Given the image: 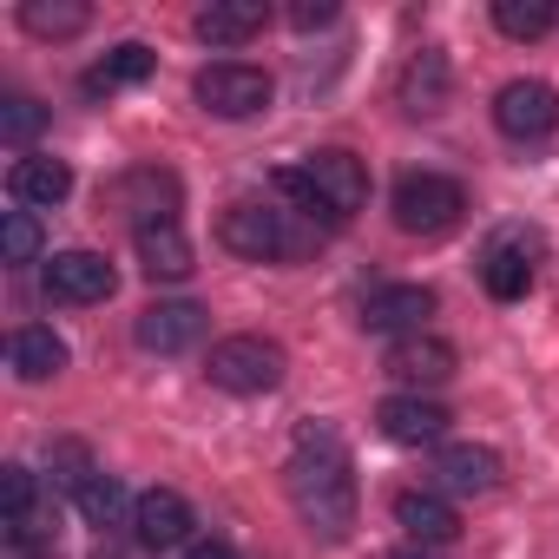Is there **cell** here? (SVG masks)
Segmentation results:
<instances>
[{
	"instance_id": "1",
	"label": "cell",
	"mask_w": 559,
	"mask_h": 559,
	"mask_svg": "<svg viewBox=\"0 0 559 559\" xmlns=\"http://www.w3.org/2000/svg\"><path fill=\"white\" fill-rule=\"evenodd\" d=\"M290 500L304 513L310 533L323 539H349L356 526V467H349V448L336 428H304L297 435V461H290Z\"/></svg>"
},
{
	"instance_id": "2",
	"label": "cell",
	"mask_w": 559,
	"mask_h": 559,
	"mask_svg": "<svg viewBox=\"0 0 559 559\" xmlns=\"http://www.w3.org/2000/svg\"><path fill=\"white\" fill-rule=\"evenodd\" d=\"M461 211H467V191L441 171H408L395 185V224L408 237H448L461 224Z\"/></svg>"
},
{
	"instance_id": "3",
	"label": "cell",
	"mask_w": 559,
	"mask_h": 559,
	"mask_svg": "<svg viewBox=\"0 0 559 559\" xmlns=\"http://www.w3.org/2000/svg\"><path fill=\"white\" fill-rule=\"evenodd\" d=\"M204 376L224 389V395H270L284 382V349L270 336H224L204 362Z\"/></svg>"
},
{
	"instance_id": "4",
	"label": "cell",
	"mask_w": 559,
	"mask_h": 559,
	"mask_svg": "<svg viewBox=\"0 0 559 559\" xmlns=\"http://www.w3.org/2000/svg\"><path fill=\"white\" fill-rule=\"evenodd\" d=\"M198 106L217 112V119H257L270 106V73L263 67H243V60H217L198 73Z\"/></svg>"
},
{
	"instance_id": "5",
	"label": "cell",
	"mask_w": 559,
	"mask_h": 559,
	"mask_svg": "<svg viewBox=\"0 0 559 559\" xmlns=\"http://www.w3.org/2000/svg\"><path fill=\"white\" fill-rule=\"evenodd\" d=\"M533 257H539V237L533 230H493L487 237V250H480V284H487L493 304H520L533 290V270H539Z\"/></svg>"
},
{
	"instance_id": "6",
	"label": "cell",
	"mask_w": 559,
	"mask_h": 559,
	"mask_svg": "<svg viewBox=\"0 0 559 559\" xmlns=\"http://www.w3.org/2000/svg\"><path fill=\"white\" fill-rule=\"evenodd\" d=\"M217 237H224V250H237V257H250V263H276V257H290V224H284V211L250 204V198L224 211Z\"/></svg>"
},
{
	"instance_id": "7",
	"label": "cell",
	"mask_w": 559,
	"mask_h": 559,
	"mask_svg": "<svg viewBox=\"0 0 559 559\" xmlns=\"http://www.w3.org/2000/svg\"><path fill=\"white\" fill-rule=\"evenodd\" d=\"M493 126L507 139H520V145H533V139H546L559 126V93L546 80H507L500 99H493Z\"/></svg>"
},
{
	"instance_id": "8",
	"label": "cell",
	"mask_w": 559,
	"mask_h": 559,
	"mask_svg": "<svg viewBox=\"0 0 559 559\" xmlns=\"http://www.w3.org/2000/svg\"><path fill=\"white\" fill-rule=\"evenodd\" d=\"M204 330H211V317H204V304H152V310H139V323H132V336H139V349H152V356H185V349H198L204 343Z\"/></svg>"
},
{
	"instance_id": "9",
	"label": "cell",
	"mask_w": 559,
	"mask_h": 559,
	"mask_svg": "<svg viewBox=\"0 0 559 559\" xmlns=\"http://www.w3.org/2000/svg\"><path fill=\"white\" fill-rule=\"evenodd\" d=\"M40 284H47L53 304H106L119 276H112V263H106L99 250H60V257L47 263Z\"/></svg>"
},
{
	"instance_id": "10",
	"label": "cell",
	"mask_w": 559,
	"mask_h": 559,
	"mask_svg": "<svg viewBox=\"0 0 559 559\" xmlns=\"http://www.w3.org/2000/svg\"><path fill=\"white\" fill-rule=\"evenodd\" d=\"M435 317V290H421V284H389V290H376V297H362V330L369 336H421V323Z\"/></svg>"
},
{
	"instance_id": "11",
	"label": "cell",
	"mask_w": 559,
	"mask_h": 559,
	"mask_svg": "<svg viewBox=\"0 0 559 559\" xmlns=\"http://www.w3.org/2000/svg\"><path fill=\"white\" fill-rule=\"evenodd\" d=\"M310 185L323 198V217H349L369 204V165L356 152H317L310 158Z\"/></svg>"
},
{
	"instance_id": "12",
	"label": "cell",
	"mask_w": 559,
	"mask_h": 559,
	"mask_svg": "<svg viewBox=\"0 0 559 559\" xmlns=\"http://www.w3.org/2000/svg\"><path fill=\"white\" fill-rule=\"evenodd\" d=\"M191 526H198V520H191V500L171 493V487H152V493H139V507H132V533H139L145 552H171V546H185Z\"/></svg>"
},
{
	"instance_id": "13",
	"label": "cell",
	"mask_w": 559,
	"mask_h": 559,
	"mask_svg": "<svg viewBox=\"0 0 559 559\" xmlns=\"http://www.w3.org/2000/svg\"><path fill=\"white\" fill-rule=\"evenodd\" d=\"M454 362H461V356H454V343H441V336H428V330H421V336L389 343V362H382V369L421 395V389H441V382L454 376Z\"/></svg>"
},
{
	"instance_id": "14",
	"label": "cell",
	"mask_w": 559,
	"mask_h": 559,
	"mask_svg": "<svg viewBox=\"0 0 559 559\" xmlns=\"http://www.w3.org/2000/svg\"><path fill=\"white\" fill-rule=\"evenodd\" d=\"M376 428H382L395 448H428V441L448 435V408L428 402V395H389V402L376 408Z\"/></svg>"
},
{
	"instance_id": "15",
	"label": "cell",
	"mask_w": 559,
	"mask_h": 559,
	"mask_svg": "<svg viewBox=\"0 0 559 559\" xmlns=\"http://www.w3.org/2000/svg\"><path fill=\"white\" fill-rule=\"evenodd\" d=\"M191 237L178 230V217H158V224H139V270L152 284H185L191 276Z\"/></svg>"
},
{
	"instance_id": "16",
	"label": "cell",
	"mask_w": 559,
	"mask_h": 559,
	"mask_svg": "<svg viewBox=\"0 0 559 559\" xmlns=\"http://www.w3.org/2000/svg\"><path fill=\"white\" fill-rule=\"evenodd\" d=\"M454 99V67H448V53H415L408 60V73H402V106L415 112V119H435L441 106Z\"/></svg>"
},
{
	"instance_id": "17",
	"label": "cell",
	"mask_w": 559,
	"mask_h": 559,
	"mask_svg": "<svg viewBox=\"0 0 559 559\" xmlns=\"http://www.w3.org/2000/svg\"><path fill=\"white\" fill-rule=\"evenodd\" d=\"M395 526H408L415 546H448L461 533V513L441 493H395Z\"/></svg>"
},
{
	"instance_id": "18",
	"label": "cell",
	"mask_w": 559,
	"mask_h": 559,
	"mask_svg": "<svg viewBox=\"0 0 559 559\" xmlns=\"http://www.w3.org/2000/svg\"><path fill=\"white\" fill-rule=\"evenodd\" d=\"M263 21H270L263 0H211V8H204L191 27H198L204 47H243L250 34H263Z\"/></svg>"
},
{
	"instance_id": "19",
	"label": "cell",
	"mask_w": 559,
	"mask_h": 559,
	"mask_svg": "<svg viewBox=\"0 0 559 559\" xmlns=\"http://www.w3.org/2000/svg\"><path fill=\"white\" fill-rule=\"evenodd\" d=\"M441 480L454 493H493L500 487V454L480 448V441H448L441 448Z\"/></svg>"
},
{
	"instance_id": "20",
	"label": "cell",
	"mask_w": 559,
	"mask_h": 559,
	"mask_svg": "<svg viewBox=\"0 0 559 559\" xmlns=\"http://www.w3.org/2000/svg\"><path fill=\"white\" fill-rule=\"evenodd\" d=\"M8 362H14V376H21V382H47V376H60V369H67V343H60L53 330L27 323V330H14V336H8Z\"/></svg>"
},
{
	"instance_id": "21",
	"label": "cell",
	"mask_w": 559,
	"mask_h": 559,
	"mask_svg": "<svg viewBox=\"0 0 559 559\" xmlns=\"http://www.w3.org/2000/svg\"><path fill=\"white\" fill-rule=\"evenodd\" d=\"M8 191H14V204H60L73 191V171H67V158H21L8 171Z\"/></svg>"
},
{
	"instance_id": "22",
	"label": "cell",
	"mask_w": 559,
	"mask_h": 559,
	"mask_svg": "<svg viewBox=\"0 0 559 559\" xmlns=\"http://www.w3.org/2000/svg\"><path fill=\"white\" fill-rule=\"evenodd\" d=\"M119 204L139 217V224H158V217H171V204H178V178L171 171H126L119 178Z\"/></svg>"
},
{
	"instance_id": "23",
	"label": "cell",
	"mask_w": 559,
	"mask_h": 559,
	"mask_svg": "<svg viewBox=\"0 0 559 559\" xmlns=\"http://www.w3.org/2000/svg\"><path fill=\"white\" fill-rule=\"evenodd\" d=\"M152 67H158V53H152V47H139V40H126V47H112V53H106V60H99L93 73H86V93L99 99V93H119V86H139V80H145Z\"/></svg>"
},
{
	"instance_id": "24",
	"label": "cell",
	"mask_w": 559,
	"mask_h": 559,
	"mask_svg": "<svg viewBox=\"0 0 559 559\" xmlns=\"http://www.w3.org/2000/svg\"><path fill=\"white\" fill-rule=\"evenodd\" d=\"M21 27L40 34V40H73V34L86 27V8H80V0H27V8H21Z\"/></svg>"
},
{
	"instance_id": "25",
	"label": "cell",
	"mask_w": 559,
	"mask_h": 559,
	"mask_svg": "<svg viewBox=\"0 0 559 559\" xmlns=\"http://www.w3.org/2000/svg\"><path fill=\"white\" fill-rule=\"evenodd\" d=\"M552 0H493V27L507 34V40H539V34H552Z\"/></svg>"
},
{
	"instance_id": "26",
	"label": "cell",
	"mask_w": 559,
	"mask_h": 559,
	"mask_svg": "<svg viewBox=\"0 0 559 559\" xmlns=\"http://www.w3.org/2000/svg\"><path fill=\"white\" fill-rule=\"evenodd\" d=\"M73 500H80L86 526H119V520H126V487H119L112 474H93V480H86Z\"/></svg>"
},
{
	"instance_id": "27",
	"label": "cell",
	"mask_w": 559,
	"mask_h": 559,
	"mask_svg": "<svg viewBox=\"0 0 559 559\" xmlns=\"http://www.w3.org/2000/svg\"><path fill=\"white\" fill-rule=\"evenodd\" d=\"M0 257H8V263H34V257H40V224H34V211H8V217H0Z\"/></svg>"
},
{
	"instance_id": "28",
	"label": "cell",
	"mask_w": 559,
	"mask_h": 559,
	"mask_svg": "<svg viewBox=\"0 0 559 559\" xmlns=\"http://www.w3.org/2000/svg\"><path fill=\"white\" fill-rule=\"evenodd\" d=\"M93 474H99V467H93V454H86L80 441H53V480H60L67 493H80Z\"/></svg>"
},
{
	"instance_id": "29",
	"label": "cell",
	"mask_w": 559,
	"mask_h": 559,
	"mask_svg": "<svg viewBox=\"0 0 559 559\" xmlns=\"http://www.w3.org/2000/svg\"><path fill=\"white\" fill-rule=\"evenodd\" d=\"M40 126H47V112H40L34 99H8V106H0V132H8L14 145H27Z\"/></svg>"
},
{
	"instance_id": "30",
	"label": "cell",
	"mask_w": 559,
	"mask_h": 559,
	"mask_svg": "<svg viewBox=\"0 0 559 559\" xmlns=\"http://www.w3.org/2000/svg\"><path fill=\"white\" fill-rule=\"evenodd\" d=\"M276 191H284L297 211L323 217V198H317V185H310V165H284V171H276Z\"/></svg>"
},
{
	"instance_id": "31",
	"label": "cell",
	"mask_w": 559,
	"mask_h": 559,
	"mask_svg": "<svg viewBox=\"0 0 559 559\" xmlns=\"http://www.w3.org/2000/svg\"><path fill=\"white\" fill-rule=\"evenodd\" d=\"M330 21H336L330 0H297V8H290V27H304V34H310V27H330Z\"/></svg>"
},
{
	"instance_id": "32",
	"label": "cell",
	"mask_w": 559,
	"mask_h": 559,
	"mask_svg": "<svg viewBox=\"0 0 559 559\" xmlns=\"http://www.w3.org/2000/svg\"><path fill=\"white\" fill-rule=\"evenodd\" d=\"M185 559H237V546H224V539H191Z\"/></svg>"
},
{
	"instance_id": "33",
	"label": "cell",
	"mask_w": 559,
	"mask_h": 559,
	"mask_svg": "<svg viewBox=\"0 0 559 559\" xmlns=\"http://www.w3.org/2000/svg\"><path fill=\"white\" fill-rule=\"evenodd\" d=\"M389 559H435V546H395Z\"/></svg>"
}]
</instances>
